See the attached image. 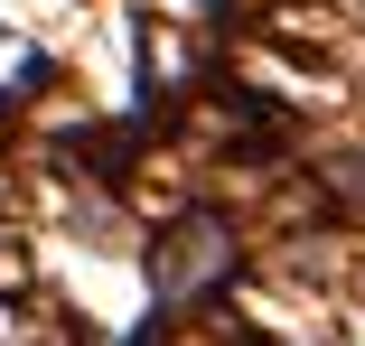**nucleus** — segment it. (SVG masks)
Returning <instances> with one entry per match:
<instances>
[{"instance_id":"f257e3e1","label":"nucleus","mask_w":365,"mask_h":346,"mask_svg":"<svg viewBox=\"0 0 365 346\" xmlns=\"http://www.w3.org/2000/svg\"><path fill=\"white\" fill-rule=\"evenodd\" d=\"M215 253H225V225H215V216H187V225L160 243V271H150V281L178 300V290H197L206 271H215Z\"/></svg>"}]
</instances>
